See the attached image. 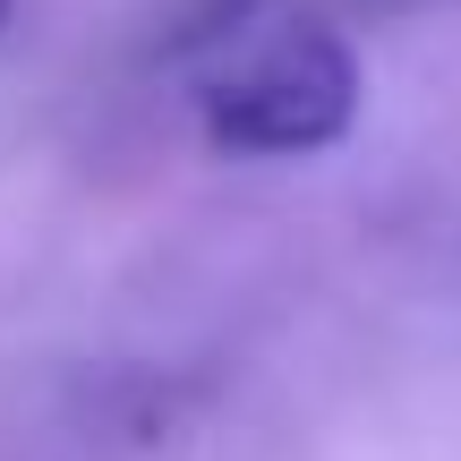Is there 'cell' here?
Masks as SVG:
<instances>
[{
	"mask_svg": "<svg viewBox=\"0 0 461 461\" xmlns=\"http://www.w3.org/2000/svg\"><path fill=\"white\" fill-rule=\"evenodd\" d=\"M9 9H17V0H0V26H9Z\"/></svg>",
	"mask_w": 461,
	"mask_h": 461,
	"instance_id": "obj_3",
	"label": "cell"
},
{
	"mask_svg": "<svg viewBox=\"0 0 461 461\" xmlns=\"http://www.w3.org/2000/svg\"><path fill=\"white\" fill-rule=\"evenodd\" d=\"M197 120L214 154H325L359 120V51L333 26H299L205 86Z\"/></svg>",
	"mask_w": 461,
	"mask_h": 461,
	"instance_id": "obj_1",
	"label": "cell"
},
{
	"mask_svg": "<svg viewBox=\"0 0 461 461\" xmlns=\"http://www.w3.org/2000/svg\"><path fill=\"white\" fill-rule=\"evenodd\" d=\"M248 9H257V0H188V9H171V26L154 34V51H205V43H222Z\"/></svg>",
	"mask_w": 461,
	"mask_h": 461,
	"instance_id": "obj_2",
	"label": "cell"
}]
</instances>
